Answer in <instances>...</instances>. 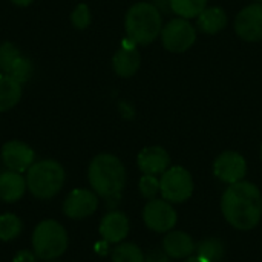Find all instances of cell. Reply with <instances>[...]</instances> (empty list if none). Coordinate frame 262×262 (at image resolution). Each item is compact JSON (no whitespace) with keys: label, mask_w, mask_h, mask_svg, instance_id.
I'll return each instance as SVG.
<instances>
[{"label":"cell","mask_w":262,"mask_h":262,"mask_svg":"<svg viewBox=\"0 0 262 262\" xmlns=\"http://www.w3.org/2000/svg\"><path fill=\"white\" fill-rule=\"evenodd\" d=\"M221 212L232 227L238 230L255 229L262 216L261 190L249 181L230 184L221 198Z\"/></svg>","instance_id":"obj_1"},{"label":"cell","mask_w":262,"mask_h":262,"mask_svg":"<svg viewBox=\"0 0 262 262\" xmlns=\"http://www.w3.org/2000/svg\"><path fill=\"white\" fill-rule=\"evenodd\" d=\"M88 178L92 190L98 196L107 201H117L126 186V169L115 155L100 154L92 158Z\"/></svg>","instance_id":"obj_2"},{"label":"cell","mask_w":262,"mask_h":262,"mask_svg":"<svg viewBox=\"0 0 262 262\" xmlns=\"http://www.w3.org/2000/svg\"><path fill=\"white\" fill-rule=\"evenodd\" d=\"M124 28L127 38H130L135 45H149L161 34V14L152 3H135L126 14Z\"/></svg>","instance_id":"obj_3"},{"label":"cell","mask_w":262,"mask_h":262,"mask_svg":"<svg viewBox=\"0 0 262 262\" xmlns=\"http://www.w3.org/2000/svg\"><path fill=\"white\" fill-rule=\"evenodd\" d=\"M64 169L55 160H41L34 163L26 172V187L32 196L49 200L55 196L64 184Z\"/></svg>","instance_id":"obj_4"},{"label":"cell","mask_w":262,"mask_h":262,"mask_svg":"<svg viewBox=\"0 0 262 262\" xmlns=\"http://www.w3.org/2000/svg\"><path fill=\"white\" fill-rule=\"evenodd\" d=\"M34 255L43 261H55L68 249V233L55 220L41 221L32 233Z\"/></svg>","instance_id":"obj_5"},{"label":"cell","mask_w":262,"mask_h":262,"mask_svg":"<svg viewBox=\"0 0 262 262\" xmlns=\"http://www.w3.org/2000/svg\"><path fill=\"white\" fill-rule=\"evenodd\" d=\"M160 193L169 203H184L193 193V180L181 166L169 167L160 178Z\"/></svg>","instance_id":"obj_6"},{"label":"cell","mask_w":262,"mask_h":262,"mask_svg":"<svg viewBox=\"0 0 262 262\" xmlns=\"http://www.w3.org/2000/svg\"><path fill=\"white\" fill-rule=\"evenodd\" d=\"M143 220L144 224L157 232V233H167L173 230L178 221L177 210L173 209L172 203L163 200H149V203L143 209Z\"/></svg>","instance_id":"obj_7"},{"label":"cell","mask_w":262,"mask_h":262,"mask_svg":"<svg viewBox=\"0 0 262 262\" xmlns=\"http://www.w3.org/2000/svg\"><path fill=\"white\" fill-rule=\"evenodd\" d=\"M196 40V29L186 18H175L161 29L163 46L170 52H184Z\"/></svg>","instance_id":"obj_8"},{"label":"cell","mask_w":262,"mask_h":262,"mask_svg":"<svg viewBox=\"0 0 262 262\" xmlns=\"http://www.w3.org/2000/svg\"><path fill=\"white\" fill-rule=\"evenodd\" d=\"M213 173L220 181L235 184L238 181H243V178L246 177L247 163L241 154L227 150L216 157L213 163Z\"/></svg>","instance_id":"obj_9"},{"label":"cell","mask_w":262,"mask_h":262,"mask_svg":"<svg viewBox=\"0 0 262 262\" xmlns=\"http://www.w3.org/2000/svg\"><path fill=\"white\" fill-rule=\"evenodd\" d=\"M97 209H98V195L94 190H86V189L72 190L63 203V213L72 220H84L94 215Z\"/></svg>","instance_id":"obj_10"},{"label":"cell","mask_w":262,"mask_h":262,"mask_svg":"<svg viewBox=\"0 0 262 262\" xmlns=\"http://www.w3.org/2000/svg\"><path fill=\"white\" fill-rule=\"evenodd\" d=\"M2 161L8 170L12 172H28V169L35 163V154L34 150L17 140L8 141L2 147Z\"/></svg>","instance_id":"obj_11"},{"label":"cell","mask_w":262,"mask_h":262,"mask_svg":"<svg viewBox=\"0 0 262 262\" xmlns=\"http://www.w3.org/2000/svg\"><path fill=\"white\" fill-rule=\"evenodd\" d=\"M236 34L246 41L262 40V3L246 6L235 20Z\"/></svg>","instance_id":"obj_12"},{"label":"cell","mask_w":262,"mask_h":262,"mask_svg":"<svg viewBox=\"0 0 262 262\" xmlns=\"http://www.w3.org/2000/svg\"><path fill=\"white\" fill-rule=\"evenodd\" d=\"M140 64H141V55L137 51V45L130 38H126L112 58V68L115 74L124 78L132 77L140 69Z\"/></svg>","instance_id":"obj_13"},{"label":"cell","mask_w":262,"mask_h":262,"mask_svg":"<svg viewBox=\"0 0 262 262\" xmlns=\"http://www.w3.org/2000/svg\"><path fill=\"white\" fill-rule=\"evenodd\" d=\"M137 164L138 169L143 172V175L157 177V175H163L170 167V157L163 147L152 146L143 149L138 154Z\"/></svg>","instance_id":"obj_14"},{"label":"cell","mask_w":262,"mask_h":262,"mask_svg":"<svg viewBox=\"0 0 262 262\" xmlns=\"http://www.w3.org/2000/svg\"><path fill=\"white\" fill-rule=\"evenodd\" d=\"M101 238L107 244H120L129 233V220L123 212H109L100 223Z\"/></svg>","instance_id":"obj_15"},{"label":"cell","mask_w":262,"mask_h":262,"mask_svg":"<svg viewBox=\"0 0 262 262\" xmlns=\"http://www.w3.org/2000/svg\"><path fill=\"white\" fill-rule=\"evenodd\" d=\"M196 244L186 232L170 230L163 239V252L172 259H187L195 253Z\"/></svg>","instance_id":"obj_16"},{"label":"cell","mask_w":262,"mask_h":262,"mask_svg":"<svg viewBox=\"0 0 262 262\" xmlns=\"http://www.w3.org/2000/svg\"><path fill=\"white\" fill-rule=\"evenodd\" d=\"M26 187V178L21 173L6 170L0 173V200L5 203H15L23 198Z\"/></svg>","instance_id":"obj_17"},{"label":"cell","mask_w":262,"mask_h":262,"mask_svg":"<svg viewBox=\"0 0 262 262\" xmlns=\"http://www.w3.org/2000/svg\"><path fill=\"white\" fill-rule=\"evenodd\" d=\"M198 29L204 34L213 35L223 31L227 26V15L223 8L212 6L206 8L200 15H198Z\"/></svg>","instance_id":"obj_18"},{"label":"cell","mask_w":262,"mask_h":262,"mask_svg":"<svg viewBox=\"0 0 262 262\" xmlns=\"http://www.w3.org/2000/svg\"><path fill=\"white\" fill-rule=\"evenodd\" d=\"M21 98V83L6 74H0V112L12 109Z\"/></svg>","instance_id":"obj_19"},{"label":"cell","mask_w":262,"mask_h":262,"mask_svg":"<svg viewBox=\"0 0 262 262\" xmlns=\"http://www.w3.org/2000/svg\"><path fill=\"white\" fill-rule=\"evenodd\" d=\"M195 253L206 262H220L226 255V247L218 238H206L196 244Z\"/></svg>","instance_id":"obj_20"},{"label":"cell","mask_w":262,"mask_h":262,"mask_svg":"<svg viewBox=\"0 0 262 262\" xmlns=\"http://www.w3.org/2000/svg\"><path fill=\"white\" fill-rule=\"evenodd\" d=\"M25 55L20 52V49L14 43H11V41L2 43L0 45V71H2V74L11 75V72L17 66V63Z\"/></svg>","instance_id":"obj_21"},{"label":"cell","mask_w":262,"mask_h":262,"mask_svg":"<svg viewBox=\"0 0 262 262\" xmlns=\"http://www.w3.org/2000/svg\"><path fill=\"white\" fill-rule=\"evenodd\" d=\"M170 9L178 14L181 18L198 17L207 5V0H169Z\"/></svg>","instance_id":"obj_22"},{"label":"cell","mask_w":262,"mask_h":262,"mask_svg":"<svg viewBox=\"0 0 262 262\" xmlns=\"http://www.w3.org/2000/svg\"><path fill=\"white\" fill-rule=\"evenodd\" d=\"M23 230L21 220L14 213H3L0 215V241H12L20 236Z\"/></svg>","instance_id":"obj_23"},{"label":"cell","mask_w":262,"mask_h":262,"mask_svg":"<svg viewBox=\"0 0 262 262\" xmlns=\"http://www.w3.org/2000/svg\"><path fill=\"white\" fill-rule=\"evenodd\" d=\"M112 262H144V253L137 244L120 243L112 250Z\"/></svg>","instance_id":"obj_24"},{"label":"cell","mask_w":262,"mask_h":262,"mask_svg":"<svg viewBox=\"0 0 262 262\" xmlns=\"http://www.w3.org/2000/svg\"><path fill=\"white\" fill-rule=\"evenodd\" d=\"M138 187H140V193L146 200H154L160 193V180L154 175H143Z\"/></svg>","instance_id":"obj_25"},{"label":"cell","mask_w":262,"mask_h":262,"mask_svg":"<svg viewBox=\"0 0 262 262\" xmlns=\"http://www.w3.org/2000/svg\"><path fill=\"white\" fill-rule=\"evenodd\" d=\"M71 23L77 28V29H86L91 25V11L89 6L84 3H80L74 8L72 14H71Z\"/></svg>","instance_id":"obj_26"},{"label":"cell","mask_w":262,"mask_h":262,"mask_svg":"<svg viewBox=\"0 0 262 262\" xmlns=\"http://www.w3.org/2000/svg\"><path fill=\"white\" fill-rule=\"evenodd\" d=\"M144 262H170V258L161 250H152L144 255Z\"/></svg>","instance_id":"obj_27"},{"label":"cell","mask_w":262,"mask_h":262,"mask_svg":"<svg viewBox=\"0 0 262 262\" xmlns=\"http://www.w3.org/2000/svg\"><path fill=\"white\" fill-rule=\"evenodd\" d=\"M12 262H37V259H35V255H34L32 252L21 250V252H18V253L14 256Z\"/></svg>","instance_id":"obj_28"},{"label":"cell","mask_w":262,"mask_h":262,"mask_svg":"<svg viewBox=\"0 0 262 262\" xmlns=\"http://www.w3.org/2000/svg\"><path fill=\"white\" fill-rule=\"evenodd\" d=\"M14 5H18V6H28L29 3H32L34 0H11Z\"/></svg>","instance_id":"obj_29"},{"label":"cell","mask_w":262,"mask_h":262,"mask_svg":"<svg viewBox=\"0 0 262 262\" xmlns=\"http://www.w3.org/2000/svg\"><path fill=\"white\" fill-rule=\"evenodd\" d=\"M184 262H206V261H203V259H201V258H198V256H190V258L184 259Z\"/></svg>","instance_id":"obj_30"},{"label":"cell","mask_w":262,"mask_h":262,"mask_svg":"<svg viewBox=\"0 0 262 262\" xmlns=\"http://www.w3.org/2000/svg\"><path fill=\"white\" fill-rule=\"evenodd\" d=\"M261 160H262V144H261Z\"/></svg>","instance_id":"obj_31"},{"label":"cell","mask_w":262,"mask_h":262,"mask_svg":"<svg viewBox=\"0 0 262 262\" xmlns=\"http://www.w3.org/2000/svg\"><path fill=\"white\" fill-rule=\"evenodd\" d=\"M49 262H58V261H49Z\"/></svg>","instance_id":"obj_32"},{"label":"cell","mask_w":262,"mask_h":262,"mask_svg":"<svg viewBox=\"0 0 262 262\" xmlns=\"http://www.w3.org/2000/svg\"><path fill=\"white\" fill-rule=\"evenodd\" d=\"M259 2H261V3H262V0H259Z\"/></svg>","instance_id":"obj_33"}]
</instances>
